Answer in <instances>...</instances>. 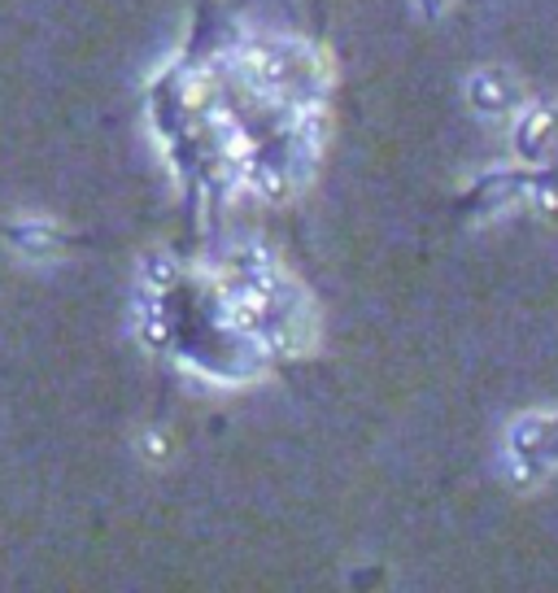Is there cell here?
<instances>
[{
	"instance_id": "cell-1",
	"label": "cell",
	"mask_w": 558,
	"mask_h": 593,
	"mask_svg": "<svg viewBox=\"0 0 558 593\" xmlns=\"http://www.w3.org/2000/svg\"><path fill=\"white\" fill-rule=\"evenodd\" d=\"M18 244H26L22 253H48V249H57V237L44 228V223H22L18 232H13Z\"/></svg>"
}]
</instances>
